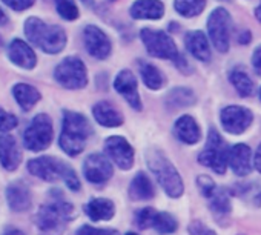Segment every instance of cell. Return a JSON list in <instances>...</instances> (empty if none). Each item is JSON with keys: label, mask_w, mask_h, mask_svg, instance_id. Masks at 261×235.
<instances>
[{"label": "cell", "mask_w": 261, "mask_h": 235, "mask_svg": "<svg viewBox=\"0 0 261 235\" xmlns=\"http://www.w3.org/2000/svg\"><path fill=\"white\" fill-rule=\"evenodd\" d=\"M253 122V114L246 106L229 105L220 112V123L227 134L241 136L246 133Z\"/></svg>", "instance_id": "cell-11"}, {"label": "cell", "mask_w": 261, "mask_h": 235, "mask_svg": "<svg viewBox=\"0 0 261 235\" xmlns=\"http://www.w3.org/2000/svg\"><path fill=\"white\" fill-rule=\"evenodd\" d=\"M209 37L200 31V30H192V31H188L186 36H185V46L188 49V53L200 60V62H209L211 57H212V53H211V43H209Z\"/></svg>", "instance_id": "cell-20"}, {"label": "cell", "mask_w": 261, "mask_h": 235, "mask_svg": "<svg viewBox=\"0 0 261 235\" xmlns=\"http://www.w3.org/2000/svg\"><path fill=\"white\" fill-rule=\"evenodd\" d=\"M250 63H252V68H253L255 74L261 77V45H258V46L255 48V51H253V54H252Z\"/></svg>", "instance_id": "cell-40"}, {"label": "cell", "mask_w": 261, "mask_h": 235, "mask_svg": "<svg viewBox=\"0 0 261 235\" xmlns=\"http://www.w3.org/2000/svg\"><path fill=\"white\" fill-rule=\"evenodd\" d=\"M8 22V16L5 14V11L0 8V25H5Z\"/></svg>", "instance_id": "cell-45"}, {"label": "cell", "mask_w": 261, "mask_h": 235, "mask_svg": "<svg viewBox=\"0 0 261 235\" xmlns=\"http://www.w3.org/2000/svg\"><path fill=\"white\" fill-rule=\"evenodd\" d=\"M8 59L22 69H33L37 65V56L34 49L20 39H13L8 45Z\"/></svg>", "instance_id": "cell-19"}, {"label": "cell", "mask_w": 261, "mask_h": 235, "mask_svg": "<svg viewBox=\"0 0 261 235\" xmlns=\"http://www.w3.org/2000/svg\"><path fill=\"white\" fill-rule=\"evenodd\" d=\"M238 235H244V233H238Z\"/></svg>", "instance_id": "cell-52"}, {"label": "cell", "mask_w": 261, "mask_h": 235, "mask_svg": "<svg viewBox=\"0 0 261 235\" xmlns=\"http://www.w3.org/2000/svg\"><path fill=\"white\" fill-rule=\"evenodd\" d=\"M109 2H115V0H109Z\"/></svg>", "instance_id": "cell-51"}, {"label": "cell", "mask_w": 261, "mask_h": 235, "mask_svg": "<svg viewBox=\"0 0 261 235\" xmlns=\"http://www.w3.org/2000/svg\"><path fill=\"white\" fill-rule=\"evenodd\" d=\"M188 230H189V235H217V232H214L211 227H207L200 220L191 221L189 226H188Z\"/></svg>", "instance_id": "cell-38"}, {"label": "cell", "mask_w": 261, "mask_h": 235, "mask_svg": "<svg viewBox=\"0 0 261 235\" xmlns=\"http://www.w3.org/2000/svg\"><path fill=\"white\" fill-rule=\"evenodd\" d=\"M85 214L92 221H108L115 215V204L109 198H92L85 204Z\"/></svg>", "instance_id": "cell-25"}, {"label": "cell", "mask_w": 261, "mask_h": 235, "mask_svg": "<svg viewBox=\"0 0 261 235\" xmlns=\"http://www.w3.org/2000/svg\"><path fill=\"white\" fill-rule=\"evenodd\" d=\"M229 148L226 146V142L220 136V133L215 128H211L207 133V140L204 149L198 154L197 160L204 168L212 169L215 174L223 175L229 166L227 163Z\"/></svg>", "instance_id": "cell-6"}, {"label": "cell", "mask_w": 261, "mask_h": 235, "mask_svg": "<svg viewBox=\"0 0 261 235\" xmlns=\"http://www.w3.org/2000/svg\"><path fill=\"white\" fill-rule=\"evenodd\" d=\"M54 79L65 89H71V91L83 89L88 85L86 65L77 56L65 57L54 68Z\"/></svg>", "instance_id": "cell-9"}, {"label": "cell", "mask_w": 261, "mask_h": 235, "mask_svg": "<svg viewBox=\"0 0 261 235\" xmlns=\"http://www.w3.org/2000/svg\"><path fill=\"white\" fill-rule=\"evenodd\" d=\"M127 195L133 201H146V200L154 198V195H155L154 185H152L151 178L143 171L137 172L136 177L133 178V181H130Z\"/></svg>", "instance_id": "cell-24"}, {"label": "cell", "mask_w": 261, "mask_h": 235, "mask_svg": "<svg viewBox=\"0 0 261 235\" xmlns=\"http://www.w3.org/2000/svg\"><path fill=\"white\" fill-rule=\"evenodd\" d=\"M75 235H120L115 229L108 227H94L91 224H83L77 229Z\"/></svg>", "instance_id": "cell-36"}, {"label": "cell", "mask_w": 261, "mask_h": 235, "mask_svg": "<svg viewBox=\"0 0 261 235\" xmlns=\"http://www.w3.org/2000/svg\"><path fill=\"white\" fill-rule=\"evenodd\" d=\"M54 194L48 203L39 207L36 224L46 235H63L68 224L75 218V207L63 198L60 191H54Z\"/></svg>", "instance_id": "cell-1"}, {"label": "cell", "mask_w": 261, "mask_h": 235, "mask_svg": "<svg viewBox=\"0 0 261 235\" xmlns=\"http://www.w3.org/2000/svg\"><path fill=\"white\" fill-rule=\"evenodd\" d=\"M229 82L235 88V91L238 92L240 97H244V98L250 97L255 91L253 80L250 79V75L243 68H233L229 72Z\"/></svg>", "instance_id": "cell-30"}, {"label": "cell", "mask_w": 261, "mask_h": 235, "mask_svg": "<svg viewBox=\"0 0 261 235\" xmlns=\"http://www.w3.org/2000/svg\"><path fill=\"white\" fill-rule=\"evenodd\" d=\"M174 63H175V66L183 72V74H186V72H191V66H189V62L181 56V54H178V57L174 60Z\"/></svg>", "instance_id": "cell-41"}, {"label": "cell", "mask_w": 261, "mask_h": 235, "mask_svg": "<svg viewBox=\"0 0 261 235\" xmlns=\"http://www.w3.org/2000/svg\"><path fill=\"white\" fill-rule=\"evenodd\" d=\"M253 168L261 174V143L258 145V148L253 154Z\"/></svg>", "instance_id": "cell-43"}, {"label": "cell", "mask_w": 261, "mask_h": 235, "mask_svg": "<svg viewBox=\"0 0 261 235\" xmlns=\"http://www.w3.org/2000/svg\"><path fill=\"white\" fill-rule=\"evenodd\" d=\"M255 19L261 23V4L255 8Z\"/></svg>", "instance_id": "cell-46"}, {"label": "cell", "mask_w": 261, "mask_h": 235, "mask_svg": "<svg viewBox=\"0 0 261 235\" xmlns=\"http://www.w3.org/2000/svg\"><path fill=\"white\" fill-rule=\"evenodd\" d=\"M56 4V11L57 14L63 19V20H68V22H74L79 19L80 16V11H79V7L74 0H54Z\"/></svg>", "instance_id": "cell-33"}, {"label": "cell", "mask_w": 261, "mask_h": 235, "mask_svg": "<svg viewBox=\"0 0 261 235\" xmlns=\"http://www.w3.org/2000/svg\"><path fill=\"white\" fill-rule=\"evenodd\" d=\"M105 152L112 163H115L121 171H129L134 166V148L124 137L111 136L105 140Z\"/></svg>", "instance_id": "cell-12"}, {"label": "cell", "mask_w": 261, "mask_h": 235, "mask_svg": "<svg viewBox=\"0 0 261 235\" xmlns=\"http://www.w3.org/2000/svg\"><path fill=\"white\" fill-rule=\"evenodd\" d=\"M54 139V126L48 114H37L23 133V146L28 151L40 152L49 148Z\"/></svg>", "instance_id": "cell-7"}, {"label": "cell", "mask_w": 261, "mask_h": 235, "mask_svg": "<svg viewBox=\"0 0 261 235\" xmlns=\"http://www.w3.org/2000/svg\"><path fill=\"white\" fill-rule=\"evenodd\" d=\"M23 30L27 39L46 54H59L66 46V33L59 25H49L39 17H30L25 20Z\"/></svg>", "instance_id": "cell-3"}, {"label": "cell", "mask_w": 261, "mask_h": 235, "mask_svg": "<svg viewBox=\"0 0 261 235\" xmlns=\"http://www.w3.org/2000/svg\"><path fill=\"white\" fill-rule=\"evenodd\" d=\"M258 97H259V100H261V88H259V91H258Z\"/></svg>", "instance_id": "cell-50"}, {"label": "cell", "mask_w": 261, "mask_h": 235, "mask_svg": "<svg viewBox=\"0 0 261 235\" xmlns=\"http://www.w3.org/2000/svg\"><path fill=\"white\" fill-rule=\"evenodd\" d=\"M22 163V151L14 136L2 134L0 136V165L5 171H16Z\"/></svg>", "instance_id": "cell-18"}, {"label": "cell", "mask_w": 261, "mask_h": 235, "mask_svg": "<svg viewBox=\"0 0 261 235\" xmlns=\"http://www.w3.org/2000/svg\"><path fill=\"white\" fill-rule=\"evenodd\" d=\"M253 203L256 204V206H261V191L255 195V200H253Z\"/></svg>", "instance_id": "cell-47"}, {"label": "cell", "mask_w": 261, "mask_h": 235, "mask_svg": "<svg viewBox=\"0 0 261 235\" xmlns=\"http://www.w3.org/2000/svg\"><path fill=\"white\" fill-rule=\"evenodd\" d=\"M7 203L13 212H27L33 206L31 189L25 181H13L7 186Z\"/></svg>", "instance_id": "cell-17"}, {"label": "cell", "mask_w": 261, "mask_h": 235, "mask_svg": "<svg viewBox=\"0 0 261 235\" xmlns=\"http://www.w3.org/2000/svg\"><path fill=\"white\" fill-rule=\"evenodd\" d=\"M197 188L200 189V192H201L206 198H209V197L217 191L215 181H214L211 177H207V175H200V177H197Z\"/></svg>", "instance_id": "cell-37"}, {"label": "cell", "mask_w": 261, "mask_h": 235, "mask_svg": "<svg viewBox=\"0 0 261 235\" xmlns=\"http://www.w3.org/2000/svg\"><path fill=\"white\" fill-rule=\"evenodd\" d=\"M197 101V95L191 88H185V86H178V88H172L165 98V103L169 109H183V108H189L192 105H195Z\"/></svg>", "instance_id": "cell-28"}, {"label": "cell", "mask_w": 261, "mask_h": 235, "mask_svg": "<svg viewBox=\"0 0 261 235\" xmlns=\"http://www.w3.org/2000/svg\"><path fill=\"white\" fill-rule=\"evenodd\" d=\"M206 8V0H174V10L186 19L200 16Z\"/></svg>", "instance_id": "cell-31"}, {"label": "cell", "mask_w": 261, "mask_h": 235, "mask_svg": "<svg viewBox=\"0 0 261 235\" xmlns=\"http://www.w3.org/2000/svg\"><path fill=\"white\" fill-rule=\"evenodd\" d=\"M28 171L31 175L48 181V183H54L59 180H63L65 185L68 186L69 191L72 192H79L82 188L80 178L75 174V171L65 162L51 157V155H45V157H36L31 159L27 165Z\"/></svg>", "instance_id": "cell-4"}, {"label": "cell", "mask_w": 261, "mask_h": 235, "mask_svg": "<svg viewBox=\"0 0 261 235\" xmlns=\"http://www.w3.org/2000/svg\"><path fill=\"white\" fill-rule=\"evenodd\" d=\"M165 10L162 0H136L129 8V14L134 20H160Z\"/></svg>", "instance_id": "cell-22"}, {"label": "cell", "mask_w": 261, "mask_h": 235, "mask_svg": "<svg viewBox=\"0 0 261 235\" xmlns=\"http://www.w3.org/2000/svg\"><path fill=\"white\" fill-rule=\"evenodd\" d=\"M230 36L232 16L226 8L217 7L207 17V37L218 53L226 54L230 48Z\"/></svg>", "instance_id": "cell-8"}, {"label": "cell", "mask_w": 261, "mask_h": 235, "mask_svg": "<svg viewBox=\"0 0 261 235\" xmlns=\"http://www.w3.org/2000/svg\"><path fill=\"white\" fill-rule=\"evenodd\" d=\"M82 2H85V4H92V0H82Z\"/></svg>", "instance_id": "cell-49"}, {"label": "cell", "mask_w": 261, "mask_h": 235, "mask_svg": "<svg viewBox=\"0 0 261 235\" xmlns=\"http://www.w3.org/2000/svg\"><path fill=\"white\" fill-rule=\"evenodd\" d=\"M92 115L94 120L105 128H118L124 122V117L120 112V109L106 100L97 101L92 106Z\"/></svg>", "instance_id": "cell-21"}, {"label": "cell", "mask_w": 261, "mask_h": 235, "mask_svg": "<svg viewBox=\"0 0 261 235\" xmlns=\"http://www.w3.org/2000/svg\"><path fill=\"white\" fill-rule=\"evenodd\" d=\"M4 235H25V233H23V230H20V229H17V227H8V229L4 232Z\"/></svg>", "instance_id": "cell-44"}, {"label": "cell", "mask_w": 261, "mask_h": 235, "mask_svg": "<svg viewBox=\"0 0 261 235\" xmlns=\"http://www.w3.org/2000/svg\"><path fill=\"white\" fill-rule=\"evenodd\" d=\"M112 86L117 91V94H120L133 109H136V111L143 109L140 92H139V82H137L136 74L130 69H121L115 75Z\"/></svg>", "instance_id": "cell-15"}, {"label": "cell", "mask_w": 261, "mask_h": 235, "mask_svg": "<svg viewBox=\"0 0 261 235\" xmlns=\"http://www.w3.org/2000/svg\"><path fill=\"white\" fill-rule=\"evenodd\" d=\"M174 136L185 145H195L201 139V129L192 115L185 114L174 123Z\"/></svg>", "instance_id": "cell-23"}, {"label": "cell", "mask_w": 261, "mask_h": 235, "mask_svg": "<svg viewBox=\"0 0 261 235\" xmlns=\"http://www.w3.org/2000/svg\"><path fill=\"white\" fill-rule=\"evenodd\" d=\"M140 39H142V43L146 48L148 54L155 59L174 62L180 54L174 39L162 30L143 28L140 31Z\"/></svg>", "instance_id": "cell-10"}, {"label": "cell", "mask_w": 261, "mask_h": 235, "mask_svg": "<svg viewBox=\"0 0 261 235\" xmlns=\"http://www.w3.org/2000/svg\"><path fill=\"white\" fill-rule=\"evenodd\" d=\"M13 97L20 106V109L28 112L40 101L42 94L39 92L37 88H34L30 83H16L13 86Z\"/></svg>", "instance_id": "cell-27"}, {"label": "cell", "mask_w": 261, "mask_h": 235, "mask_svg": "<svg viewBox=\"0 0 261 235\" xmlns=\"http://www.w3.org/2000/svg\"><path fill=\"white\" fill-rule=\"evenodd\" d=\"M83 175L92 185H103L114 175L112 162L105 154L92 152L83 162Z\"/></svg>", "instance_id": "cell-14"}, {"label": "cell", "mask_w": 261, "mask_h": 235, "mask_svg": "<svg viewBox=\"0 0 261 235\" xmlns=\"http://www.w3.org/2000/svg\"><path fill=\"white\" fill-rule=\"evenodd\" d=\"M2 2L14 11H25L36 4V0H2Z\"/></svg>", "instance_id": "cell-39"}, {"label": "cell", "mask_w": 261, "mask_h": 235, "mask_svg": "<svg viewBox=\"0 0 261 235\" xmlns=\"http://www.w3.org/2000/svg\"><path fill=\"white\" fill-rule=\"evenodd\" d=\"M124 235H139V233L137 232H126Z\"/></svg>", "instance_id": "cell-48"}, {"label": "cell", "mask_w": 261, "mask_h": 235, "mask_svg": "<svg viewBox=\"0 0 261 235\" xmlns=\"http://www.w3.org/2000/svg\"><path fill=\"white\" fill-rule=\"evenodd\" d=\"M83 45L88 54L97 60H106L112 53L109 36L97 25H86L83 28Z\"/></svg>", "instance_id": "cell-13"}, {"label": "cell", "mask_w": 261, "mask_h": 235, "mask_svg": "<svg viewBox=\"0 0 261 235\" xmlns=\"http://www.w3.org/2000/svg\"><path fill=\"white\" fill-rule=\"evenodd\" d=\"M207 200H209V211L212 212L214 218L218 223H223L224 220H227V217L232 211L230 194L226 189L217 188V191Z\"/></svg>", "instance_id": "cell-26"}, {"label": "cell", "mask_w": 261, "mask_h": 235, "mask_svg": "<svg viewBox=\"0 0 261 235\" xmlns=\"http://www.w3.org/2000/svg\"><path fill=\"white\" fill-rule=\"evenodd\" d=\"M19 120H17V117L8 111H5L4 108H0V133H10L13 131L16 126H17Z\"/></svg>", "instance_id": "cell-35"}, {"label": "cell", "mask_w": 261, "mask_h": 235, "mask_svg": "<svg viewBox=\"0 0 261 235\" xmlns=\"http://www.w3.org/2000/svg\"><path fill=\"white\" fill-rule=\"evenodd\" d=\"M91 136H92V126L83 114L75 111L63 112L59 146L66 155L69 157L80 155L85 151Z\"/></svg>", "instance_id": "cell-2"}, {"label": "cell", "mask_w": 261, "mask_h": 235, "mask_svg": "<svg viewBox=\"0 0 261 235\" xmlns=\"http://www.w3.org/2000/svg\"><path fill=\"white\" fill-rule=\"evenodd\" d=\"M152 227H154L159 233L168 235V233H174V232L178 229V221H177V218H175L172 214H169V212H157Z\"/></svg>", "instance_id": "cell-32"}, {"label": "cell", "mask_w": 261, "mask_h": 235, "mask_svg": "<svg viewBox=\"0 0 261 235\" xmlns=\"http://www.w3.org/2000/svg\"><path fill=\"white\" fill-rule=\"evenodd\" d=\"M227 163L232 172L238 177H246L252 172L253 155L250 148L246 143H237L229 148Z\"/></svg>", "instance_id": "cell-16"}, {"label": "cell", "mask_w": 261, "mask_h": 235, "mask_svg": "<svg viewBox=\"0 0 261 235\" xmlns=\"http://www.w3.org/2000/svg\"><path fill=\"white\" fill-rule=\"evenodd\" d=\"M237 40H238L240 45H247V43H250V40H252V33L247 31V30H241V31L238 33V36H237Z\"/></svg>", "instance_id": "cell-42"}, {"label": "cell", "mask_w": 261, "mask_h": 235, "mask_svg": "<svg viewBox=\"0 0 261 235\" xmlns=\"http://www.w3.org/2000/svg\"><path fill=\"white\" fill-rule=\"evenodd\" d=\"M139 72H140V77L145 83V86L151 91H159L163 88L165 85V75L163 72L152 63L149 62H145V60H140L139 62Z\"/></svg>", "instance_id": "cell-29"}, {"label": "cell", "mask_w": 261, "mask_h": 235, "mask_svg": "<svg viewBox=\"0 0 261 235\" xmlns=\"http://www.w3.org/2000/svg\"><path fill=\"white\" fill-rule=\"evenodd\" d=\"M146 165L169 198H180L183 195V178L163 151L151 148L146 152Z\"/></svg>", "instance_id": "cell-5"}, {"label": "cell", "mask_w": 261, "mask_h": 235, "mask_svg": "<svg viewBox=\"0 0 261 235\" xmlns=\"http://www.w3.org/2000/svg\"><path fill=\"white\" fill-rule=\"evenodd\" d=\"M155 215H157V211L154 207H142L140 211L136 212V217H134V223L137 224L139 229H148V227H152L154 224V220H155Z\"/></svg>", "instance_id": "cell-34"}]
</instances>
